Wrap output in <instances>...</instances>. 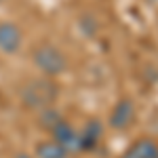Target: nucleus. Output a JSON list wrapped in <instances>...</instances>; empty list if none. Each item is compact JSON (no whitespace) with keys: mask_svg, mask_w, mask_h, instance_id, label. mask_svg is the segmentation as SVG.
<instances>
[{"mask_svg":"<svg viewBox=\"0 0 158 158\" xmlns=\"http://www.w3.org/2000/svg\"><path fill=\"white\" fill-rule=\"evenodd\" d=\"M57 99H59V85L55 78H47V76L32 78L19 89V103L30 112L55 106Z\"/></svg>","mask_w":158,"mask_h":158,"instance_id":"nucleus-1","label":"nucleus"},{"mask_svg":"<svg viewBox=\"0 0 158 158\" xmlns=\"http://www.w3.org/2000/svg\"><path fill=\"white\" fill-rule=\"evenodd\" d=\"M32 63L36 65L38 72L42 76H47V78H57V76H61V74H65L70 70L68 55L51 42H42L32 51Z\"/></svg>","mask_w":158,"mask_h":158,"instance_id":"nucleus-2","label":"nucleus"},{"mask_svg":"<svg viewBox=\"0 0 158 158\" xmlns=\"http://www.w3.org/2000/svg\"><path fill=\"white\" fill-rule=\"evenodd\" d=\"M137 106L131 97H120L108 114V127L112 131H127L135 124Z\"/></svg>","mask_w":158,"mask_h":158,"instance_id":"nucleus-3","label":"nucleus"},{"mask_svg":"<svg viewBox=\"0 0 158 158\" xmlns=\"http://www.w3.org/2000/svg\"><path fill=\"white\" fill-rule=\"evenodd\" d=\"M103 131H106V124L99 118H89L86 124L78 131V154L95 152L103 139Z\"/></svg>","mask_w":158,"mask_h":158,"instance_id":"nucleus-4","label":"nucleus"},{"mask_svg":"<svg viewBox=\"0 0 158 158\" xmlns=\"http://www.w3.org/2000/svg\"><path fill=\"white\" fill-rule=\"evenodd\" d=\"M23 44V32L13 21H0V53L17 55Z\"/></svg>","mask_w":158,"mask_h":158,"instance_id":"nucleus-5","label":"nucleus"},{"mask_svg":"<svg viewBox=\"0 0 158 158\" xmlns=\"http://www.w3.org/2000/svg\"><path fill=\"white\" fill-rule=\"evenodd\" d=\"M51 139H55L59 146H63L70 154H78V129L68 118H61L49 131Z\"/></svg>","mask_w":158,"mask_h":158,"instance_id":"nucleus-6","label":"nucleus"},{"mask_svg":"<svg viewBox=\"0 0 158 158\" xmlns=\"http://www.w3.org/2000/svg\"><path fill=\"white\" fill-rule=\"evenodd\" d=\"M120 158H158V141L152 137H139L122 152Z\"/></svg>","mask_w":158,"mask_h":158,"instance_id":"nucleus-7","label":"nucleus"},{"mask_svg":"<svg viewBox=\"0 0 158 158\" xmlns=\"http://www.w3.org/2000/svg\"><path fill=\"white\" fill-rule=\"evenodd\" d=\"M34 158H70L72 154L55 139H40L34 143Z\"/></svg>","mask_w":158,"mask_h":158,"instance_id":"nucleus-8","label":"nucleus"},{"mask_svg":"<svg viewBox=\"0 0 158 158\" xmlns=\"http://www.w3.org/2000/svg\"><path fill=\"white\" fill-rule=\"evenodd\" d=\"M61 118H63V114H61L55 106H49V108H42V110H38V112H36L38 129H42V131H47V133H49Z\"/></svg>","mask_w":158,"mask_h":158,"instance_id":"nucleus-9","label":"nucleus"},{"mask_svg":"<svg viewBox=\"0 0 158 158\" xmlns=\"http://www.w3.org/2000/svg\"><path fill=\"white\" fill-rule=\"evenodd\" d=\"M15 158H34V156L27 154V152H19V154H15Z\"/></svg>","mask_w":158,"mask_h":158,"instance_id":"nucleus-10","label":"nucleus"}]
</instances>
